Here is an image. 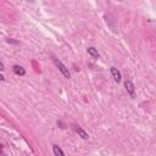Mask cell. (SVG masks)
<instances>
[{
	"instance_id": "6da1fadb",
	"label": "cell",
	"mask_w": 156,
	"mask_h": 156,
	"mask_svg": "<svg viewBox=\"0 0 156 156\" xmlns=\"http://www.w3.org/2000/svg\"><path fill=\"white\" fill-rule=\"evenodd\" d=\"M54 61H55V65L57 66V68H59L60 72L63 74V76H65L66 78H70V72H68V70L66 68V66L63 65V63H62L60 60H57V59H55Z\"/></svg>"
},
{
	"instance_id": "7a4b0ae2",
	"label": "cell",
	"mask_w": 156,
	"mask_h": 156,
	"mask_svg": "<svg viewBox=\"0 0 156 156\" xmlns=\"http://www.w3.org/2000/svg\"><path fill=\"white\" fill-rule=\"evenodd\" d=\"M124 87H126V89H127V91L131 94V95H133L134 94V89H135V87H134V84H133L131 80H126V83H124Z\"/></svg>"
},
{
	"instance_id": "3957f363",
	"label": "cell",
	"mask_w": 156,
	"mask_h": 156,
	"mask_svg": "<svg viewBox=\"0 0 156 156\" xmlns=\"http://www.w3.org/2000/svg\"><path fill=\"white\" fill-rule=\"evenodd\" d=\"M111 73H112V77H113V79L116 80V82L118 83L120 80H121V73H120V71L117 70L116 67H111Z\"/></svg>"
},
{
	"instance_id": "277c9868",
	"label": "cell",
	"mask_w": 156,
	"mask_h": 156,
	"mask_svg": "<svg viewBox=\"0 0 156 156\" xmlns=\"http://www.w3.org/2000/svg\"><path fill=\"white\" fill-rule=\"evenodd\" d=\"M14 72L16 73V74H19V76H23V74L26 73V71H25V68L23 67H21V66H14Z\"/></svg>"
},
{
	"instance_id": "5b68a950",
	"label": "cell",
	"mask_w": 156,
	"mask_h": 156,
	"mask_svg": "<svg viewBox=\"0 0 156 156\" xmlns=\"http://www.w3.org/2000/svg\"><path fill=\"white\" fill-rule=\"evenodd\" d=\"M53 150H54L55 156H65V154H63V151L61 150V148H59L57 145H54V146H53Z\"/></svg>"
},
{
	"instance_id": "8992f818",
	"label": "cell",
	"mask_w": 156,
	"mask_h": 156,
	"mask_svg": "<svg viewBox=\"0 0 156 156\" xmlns=\"http://www.w3.org/2000/svg\"><path fill=\"white\" fill-rule=\"evenodd\" d=\"M88 54H90L93 57H99V53L94 48H88Z\"/></svg>"
},
{
	"instance_id": "52a82bcc",
	"label": "cell",
	"mask_w": 156,
	"mask_h": 156,
	"mask_svg": "<svg viewBox=\"0 0 156 156\" xmlns=\"http://www.w3.org/2000/svg\"><path fill=\"white\" fill-rule=\"evenodd\" d=\"M77 132H78V134L83 138V139H88V134L82 129V128H77Z\"/></svg>"
},
{
	"instance_id": "ba28073f",
	"label": "cell",
	"mask_w": 156,
	"mask_h": 156,
	"mask_svg": "<svg viewBox=\"0 0 156 156\" xmlns=\"http://www.w3.org/2000/svg\"><path fill=\"white\" fill-rule=\"evenodd\" d=\"M3 70H4V63L0 62V71H3Z\"/></svg>"
},
{
	"instance_id": "9c48e42d",
	"label": "cell",
	"mask_w": 156,
	"mask_h": 156,
	"mask_svg": "<svg viewBox=\"0 0 156 156\" xmlns=\"http://www.w3.org/2000/svg\"><path fill=\"white\" fill-rule=\"evenodd\" d=\"M5 78H4V76H1V74H0V80H4Z\"/></svg>"
},
{
	"instance_id": "30bf717a",
	"label": "cell",
	"mask_w": 156,
	"mask_h": 156,
	"mask_svg": "<svg viewBox=\"0 0 156 156\" xmlns=\"http://www.w3.org/2000/svg\"><path fill=\"white\" fill-rule=\"evenodd\" d=\"M1 150H3V146H1V145H0V153H1Z\"/></svg>"
}]
</instances>
